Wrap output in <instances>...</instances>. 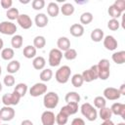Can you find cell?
I'll return each mask as SVG.
<instances>
[{
	"label": "cell",
	"instance_id": "ab89813d",
	"mask_svg": "<svg viewBox=\"0 0 125 125\" xmlns=\"http://www.w3.org/2000/svg\"><path fill=\"white\" fill-rule=\"evenodd\" d=\"M120 27V22L118 20H115V19H110L108 21H107V28L112 30V31H115L117 30L118 28Z\"/></svg>",
	"mask_w": 125,
	"mask_h": 125
},
{
	"label": "cell",
	"instance_id": "7c38bea8",
	"mask_svg": "<svg viewBox=\"0 0 125 125\" xmlns=\"http://www.w3.org/2000/svg\"><path fill=\"white\" fill-rule=\"evenodd\" d=\"M42 125H55L56 115L52 110H45L41 114Z\"/></svg>",
	"mask_w": 125,
	"mask_h": 125
},
{
	"label": "cell",
	"instance_id": "db71d44e",
	"mask_svg": "<svg viewBox=\"0 0 125 125\" xmlns=\"http://www.w3.org/2000/svg\"><path fill=\"white\" fill-rule=\"evenodd\" d=\"M117 125H125V123L124 122H119V123H117Z\"/></svg>",
	"mask_w": 125,
	"mask_h": 125
},
{
	"label": "cell",
	"instance_id": "681fc988",
	"mask_svg": "<svg viewBox=\"0 0 125 125\" xmlns=\"http://www.w3.org/2000/svg\"><path fill=\"white\" fill-rule=\"evenodd\" d=\"M118 90H119L121 96H122V95H125V84H124V83L121 84V86H120V88H119Z\"/></svg>",
	"mask_w": 125,
	"mask_h": 125
},
{
	"label": "cell",
	"instance_id": "91938a15",
	"mask_svg": "<svg viewBox=\"0 0 125 125\" xmlns=\"http://www.w3.org/2000/svg\"><path fill=\"white\" fill-rule=\"evenodd\" d=\"M1 103H2V102H1V100H0V104H1Z\"/></svg>",
	"mask_w": 125,
	"mask_h": 125
},
{
	"label": "cell",
	"instance_id": "ba28073f",
	"mask_svg": "<svg viewBox=\"0 0 125 125\" xmlns=\"http://www.w3.org/2000/svg\"><path fill=\"white\" fill-rule=\"evenodd\" d=\"M46 93H47V85L45 83H43V82L35 83L29 89V95L31 97H34V98H37V97L42 96V95H45Z\"/></svg>",
	"mask_w": 125,
	"mask_h": 125
},
{
	"label": "cell",
	"instance_id": "484cf974",
	"mask_svg": "<svg viewBox=\"0 0 125 125\" xmlns=\"http://www.w3.org/2000/svg\"><path fill=\"white\" fill-rule=\"evenodd\" d=\"M74 10H75V8L71 3H64L60 8V12L63 16H71L74 13Z\"/></svg>",
	"mask_w": 125,
	"mask_h": 125
},
{
	"label": "cell",
	"instance_id": "2e32d148",
	"mask_svg": "<svg viewBox=\"0 0 125 125\" xmlns=\"http://www.w3.org/2000/svg\"><path fill=\"white\" fill-rule=\"evenodd\" d=\"M34 22H35V24H36L37 27L43 28V27L47 26V24L49 22V19H48V17L44 13H39V14H37L35 16Z\"/></svg>",
	"mask_w": 125,
	"mask_h": 125
},
{
	"label": "cell",
	"instance_id": "f35d334b",
	"mask_svg": "<svg viewBox=\"0 0 125 125\" xmlns=\"http://www.w3.org/2000/svg\"><path fill=\"white\" fill-rule=\"evenodd\" d=\"M67 121H68V116L59 111V113L56 115V123L58 125H65Z\"/></svg>",
	"mask_w": 125,
	"mask_h": 125
},
{
	"label": "cell",
	"instance_id": "8d00e7d4",
	"mask_svg": "<svg viewBox=\"0 0 125 125\" xmlns=\"http://www.w3.org/2000/svg\"><path fill=\"white\" fill-rule=\"evenodd\" d=\"M19 16H20V13L17 8H11V9L7 10V12H6V17L10 20V21L17 20Z\"/></svg>",
	"mask_w": 125,
	"mask_h": 125
},
{
	"label": "cell",
	"instance_id": "5bb4252c",
	"mask_svg": "<svg viewBox=\"0 0 125 125\" xmlns=\"http://www.w3.org/2000/svg\"><path fill=\"white\" fill-rule=\"evenodd\" d=\"M77 111H78V104H75V103L66 104L65 105L62 106V108L60 109V112L63 113V114L66 115V116L73 115V114H75Z\"/></svg>",
	"mask_w": 125,
	"mask_h": 125
},
{
	"label": "cell",
	"instance_id": "52a82bcc",
	"mask_svg": "<svg viewBox=\"0 0 125 125\" xmlns=\"http://www.w3.org/2000/svg\"><path fill=\"white\" fill-rule=\"evenodd\" d=\"M18 27L17 25L10 21H4L0 22V33L4 35H15Z\"/></svg>",
	"mask_w": 125,
	"mask_h": 125
},
{
	"label": "cell",
	"instance_id": "f5cc1de1",
	"mask_svg": "<svg viewBox=\"0 0 125 125\" xmlns=\"http://www.w3.org/2000/svg\"><path fill=\"white\" fill-rule=\"evenodd\" d=\"M20 2H21V4H27V3H29L30 1H29V0H25V1H23V0H20Z\"/></svg>",
	"mask_w": 125,
	"mask_h": 125
},
{
	"label": "cell",
	"instance_id": "6da1fadb",
	"mask_svg": "<svg viewBox=\"0 0 125 125\" xmlns=\"http://www.w3.org/2000/svg\"><path fill=\"white\" fill-rule=\"evenodd\" d=\"M71 75V69L68 65H62L58 68V70L55 73V78L57 82L61 84H65L68 82Z\"/></svg>",
	"mask_w": 125,
	"mask_h": 125
},
{
	"label": "cell",
	"instance_id": "680465c9",
	"mask_svg": "<svg viewBox=\"0 0 125 125\" xmlns=\"http://www.w3.org/2000/svg\"><path fill=\"white\" fill-rule=\"evenodd\" d=\"M0 125H1V119H0Z\"/></svg>",
	"mask_w": 125,
	"mask_h": 125
},
{
	"label": "cell",
	"instance_id": "b9f144b4",
	"mask_svg": "<svg viewBox=\"0 0 125 125\" xmlns=\"http://www.w3.org/2000/svg\"><path fill=\"white\" fill-rule=\"evenodd\" d=\"M15 82H16V80H15V77L13 76V74H7V75H5V77H4V79H3V83H4V85L5 86H7V87H12V86H14L15 85Z\"/></svg>",
	"mask_w": 125,
	"mask_h": 125
},
{
	"label": "cell",
	"instance_id": "603a6c76",
	"mask_svg": "<svg viewBox=\"0 0 125 125\" xmlns=\"http://www.w3.org/2000/svg\"><path fill=\"white\" fill-rule=\"evenodd\" d=\"M81 100V97L80 95L77 93V92H74V91H71V92H68L65 97H64V101L66 102V104H69V103H75V104H78Z\"/></svg>",
	"mask_w": 125,
	"mask_h": 125
},
{
	"label": "cell",
	"instance_id": "7bdbcfd3",
	"mask_svg": "<svg viewBox=\"0 0 125 125\" xmlns=\"http://www.w3.org/2000/svg\"><path fill=\"white\" fill-rule=\"evenodd\" d=\"M32 9L35 11H40L45 7V1L44 0H33L31 2Z\"/></svg>",
	"mask_w": 125,
	"mask_h": 125
},
{
	"label": "cell",
	"instance_id": "44dd1931",
	"mask_svg": "<svg viewBox=\"0 0 125 125\" xmlns=\"http://www.w3.org/2000/svg\"><path fill=\"white\" fill-rule=\"evenodd\" d=\"M90 37L92 39V41L94 42H101L104 37V30L101 29V28H95L91 31V34H90Z\"/></svg>",
	"mask_w": 125,
	"mask_h": 125
},
{
	"label": "cell",
	"instance_id": "ac0fdd59",
	"mask_svg": "<svg viewBox=\"0 0 125 125\" xmlns=\"http://www.w3.org/2000/svg\"><path fill=\"white\" fill-rule=\"evenodd\" d=\"M57 47L60 51L65 52L70 48V40L65 36H62L57 41Z\"/></svg>",
	"mask_w": 125,
	"mask_h": 125
},
{
	"label": "cell",
	"instance_id": "d590c367",
	"mask_svg": "<svg viewBox=\"0 0 125 125\" xmlns=\"http://www.w3.org/2000/svg\"><path fill=\"white\" fill-rule=\"evenodd\" d=\"M94 106L98 109H101V108L106 106V100L102 96H97L94 99Z\"/></svg>",
	"mask_w": 125,
	"mask_h": 125
},
{
	"label": "cell",
	"instance_id": "83f0119b",
	"mask_svg": "<svg viewBox=\"0 0 125 125\" xmlns=\"http://www.w3.org/2000/svg\"><path fill=\"white\" fill-rule=\"evenodd\" d=\"M98 115H99V117H100L102 120L105 121V120H110V118H111V116H112V112H111V110H110V107L104 106V107H103V108H101V109L99 110Z\"/></svg>",
	"mask_w": 125,
	"mask_h": 125
},
{
	"label": "cell",
	"instance_id": "d6986e66",
	"mask_svg": "<svg viewBox=\"0 0 125 125\" xmlns=\"http://www.w3.org/2000/svg\"><path fill=\"white\" fill-rule=\"evenodd\" d=\"M47 13L50 17L56 18L60 13V7L56 2H50L47 5Z\"/></svg>",
	"mask_w": 125,
	"mask_h": 125
},
{
	"label": "cell",
	"instance_id": "5b68a950",
	"mask_svg": "<svg viewBox=\"0 0 125 125\" xmlns=\"http://www.w3.org/2000/svg\"><path fill=\"white\" fill-rule=\"evenodd\" d=\"M62 59V52L60 51L58 48H53L49 52V58L48 62L51 66H58L61 63V61Z\"/></svg>",
	"mask_w": 125,
	"mask_h": 125
},
{
	"label": "cell",
	"instance_id": "f907efd6",
	"mask_svg": "<svg viewBox=\"0 0 125 125\" xmlns=\"http://www.w3.org/2000/svg\"><path fill=\"white\" fill-rule=\"evenodd\" d=\"M101 125H115V124H114V123L111 121V119H110V120H105V121H104Z\"/></svg>",
	"mask_w": 125,
	"mask_h": 125
},
{
	"label": "cell",
	"instance_id": "277c9868",
	"mask_svg": "<svg viewBox=\"0 0 125 125\" xmlns=\"http://www.w3.org/2000/svg\"><path fill=\"white\" fill-rule=\"evenodd\" d=\"M21 96L16 93L15 91H13L12 93H6L2 96L1 102L4 104V105L6 106H12V105H17L20 101H21Z\"/></svg>",
	"mask_w": 125,
	"mask_h": 125
},
{
	"label": "cell",
	"instance_id": "7402d4cb",
	"mask_svg": "<svg viewBox=\"0 0 125 125\" xmlns=\"http://www.w3.org/2000/svg\"><path fill=\"white\" fill-rule=\"evenodd\" d=\"M32 65L36 70H42L45 68L46 65V60L41 57V56H37L33 59L32 61Z\"/></svg>",
	"mask_w": 125,
	"mask_h": 125
},
{
	"label": "cell",
	"instance_id": "1f68e13d",
	"mask_svg": "<svg viewBox=\"0 0 125 125\" xmlns=\"http://www.w3.org/2000/svg\"><path fill=\"white\" fill-rule=\"evenodd\" d=\"M94 17H93V14L90 13V12H84L81 14L80 16V22L82 25H87L89 23L92 22Z\"/></svg>",
	"mask_w": 125,
	"mask_h": 125
},
{
	"label": "cell",
	"instance_id": "f6af8a7d",
	"mask_svg": "<svg viewBox=\"0 0 125 125\" xmlns=\"http://www.w3.org/2000/svg\"><path fill=\"white\" fill-rule=\"evenodd\" d=\"M110 75V70H99V79L101 80H106Z\"/></svg>",
	"mask_w": 125,
	"mask_h": 125
},
{
	"label": "cell",
	"instance_id": "f546056e",
	"mask_svg": "<svg viewBox=\"0 0 125 125\" xmlns=\"http://www.w3.org/2000/svg\"><path fill=\"white\" fill-rule=\"evenodd\" d=\"M39 77H40V80L44 83V82H48L52 79L53 77V71L52 69L50 68H44L41 70L40 74H39Z\"/></svg>",
	"mask_w": 125,
	"mask_h": 125
},
{
	"label": "cell",
	"instance_id": "f1b7e54d",
	"mask_svg": "<svg viewBox=\"0 0 125 125\" xmlns=\"http://www.w3.org/2000/svg\"><path fill=\"white\" fill-rule=\"evenodd\" d=\"M15 56L13 48H3L1 50V58L4 61H12Z\"/></svg>",
	"mask_w": 125,
	"mask_h": 125
},
{
	"label": "cell",
	"instance_id": "9c48e42d",
	"mask_svg": "<svg viewBox=\"0 0 125 125\" xmlns=\"http://www.w3.org/2000/svg\"><path fill=\"white\" fill-rule=\"evenodd\" d=\"M104 94V98L105 100H109V101H116L118 99H120L121 97V94L119 92V90L117 88H114V87H107L104 90L103 92Z\"/></svg>",
	"mask_w": 125,
	"mask_h": 125
},
{
	"label": "cell",
	"instance_id": "816d5d0a",
	"mask_svg": "<svg viewBox=\"0 0 125 125\" xmlns=\"http://www.w3.org/2000/svg\"><path fill=\"white\" fill-rule=\"evenodd\" d=\"M3 47H4V41L2 38H0V50H2Z\"/></svg>",
	"mask_w": 125,
	"mask_h": 125
},
{
	"label": "cell",
	"instance_id": "30bf717a",
	"mask_svg": "<svg viewBox=\"0 0 125 125\" xmlns=\"http://www.w3.org/2000/svg\"><path fill=\"white\" fill-rule=\"evenodd\" d=\"M16 111L12 106H6L0 108V119L2 121H11L15 117Z\"/></svg>",
	"mask_w": 125,
	"mask_h": 125
},
{
	"label": "cell",
	"instance_id": "c3c4849f",
	"mask_svg": "<svg viewBox=\"0 0 125 125\" xmlns=\"http://www.w3.org/2000/svg\"><path fill=\"white\" fill-rule=\"evenodd\" d=\"M21 125H33V122L31 120H29V119H24V120L21 121Z\"/></svg>",
	"mask_w": 125,
	"mask_h": 125
},
{
	"label": "cell",
	"instance_id": "9f6ffc18",
	"mask_svg": "<svg viewBox=\"0 0 125 125\" xmlns=\"http://www.w3.org/2000/svg\"><path fill=\"white\" fill-rule=\"evenodd\" d=\"M2 74V67H1V65H0V75Z\"/></svg>",
	"mask_w": 125,
	"mask_h": 125
},
{
	"label": "cell",
	"instance_id": "836d02e7",
	"mask_svg": "<svg viewBox=\"0 0 125 125\" xmlns=\"http://www.w3.org/2000/svg\"><path fill=\"white\" fill-rule=\"evenodd\" d=\"M27 85L25 84V83H19V84H17L16 86H15V89H14V91L16 92V93H18L20 96H21V98H22V97H24L25 96V94H26V92H27Z\"/></svg>",
	"mask_w": 125,
	"mask_h": 125
},
{
	"label": "cell",
	"instance_id": "ee69618b",
	"mask_svg": "<svg viewBox=\"0 0 125 125\" xmlns=\"http://www.w3.org/2000/svg\"><path fill=\"white\" fill-rule=\"evenodd\" d=\"M112 5L114 7H116L121 13H123L125 11V1L124 0H116Z\"/></svg>",
	"mask_w": 125,
	"mask_h": 125
},
{
	"label": "cell",
	"instance_id": "ffe728a7",
	"mask_svg": "<svg viewBox=\"0 0 125 125\" xmlns=\"http://www.w3.org/2000/svg\"><path fill=\"white\" fill-rule=\"evenodd\" d=\"M21 68V63L17 60H12L7 64V72L9 74H15L17 73Z\"/></svg>",
	"mask_w": 125,
	"mask_h": 125
},
{
	"label": "cell",
	"instance_id": "4316f807",
	"mask_svg": "<svg viewBox=\"0 0 125 125\" xmlns=\"http://www.w3.org/2000/svg\"><path fill=\"white\" fill-rule=\"evenodd\" d=\"M23 43V37L20 34H15L12 36L11 39V45L13 47V49H20L22 46Z\"/></svg>",
	"mask_w": 125,
	"mask_h": 125
},
{
	"label": "cell",
	"instance_id": "e575fe53",
	"mask_svg": "<svg viewBox=\"0 0 125 125\" xmlns=\"http://www.w3.org/2000/svg\"><path fill=\"white\" fill-rule=\"evenodd\" d=\"M107 13H108V15L111 17V19H115V20H118V19L122 16V13H121L116 7H114L113 5H110V6L108 7Z\"/></svg>",
	"mask_w": 125,
	"mask_h": 125
},
{
	"label": "cell",
	"instance_id": "e0dca14e",
	"mask_svg": "<svg viewBox=\"0 0 125 125\" xmlns=\"http://www.w3.org/2000/svg\"><path fill=\"white\" fill-rule=\"evenodd\" d=\"M69 32L74 37H81L84 34V26L81 23H73L69 27Z\"/></svg>",
	"mask_w": 125,
	"mask_h": 125
},
{
	"label": "cell",
	"instance_id": "7a4b0ae2",
	"mask_svg": "<svg viewBox=\"0 0 125 125\" xmlns=\"http://www.w3.org/2000/svg\"><path fill=\"white\" fill-rule=\"evenodd\" d=\"M80 110H81L82 115L86 117V119L89 121H95L98 118V111L90 103L82 104Z\"/></svg>",
	"mask_w": 125,
	"mask_h": 125
},
{
	"label": "cell",
	"instance_id": "9a60e30c",
	"mask_svg": "<svg viewBox=\"0 0 125 125\" xmlns=\"http://www.w3.org/2000/svg\"><path fill=\"white\" fill-rule=\"evenodd\" d=\"M110 110L112 114L114 115H119L123 119H125V104L122 103H114L112 104Z\"/></svg>",
	"mask_w": 125,
	"mask_h": 125
},
{
	"label": "cell",
	"instance_id": "d6a6232c",
	"mask_svg": "<svg viewBox=\"0 0 125 125\" xmlns=\"http://www.w3.org/2000/svg\"><path fill=\"white\" fill-rule=\"evenodd\" d=\"M84 83V80L82 78V75L80 73H75L71 77V84L75 88H80Z\"/></svg>",
	"mask_w": 125,
	"mask_h": 125
},
{
	"label": "cell",
	"instance_id": "6f0895ef",
	"mask_svg": "<svg viewBox=\"0 0 125 125\" xmlns=\"http://www.w3.org/2000/svg\"><path fill=\"white\" fill-rule=\"evenodd\" d=\"M1 125H8V124H1Z\"/></svg>",
	"mask_w": 125,
	"mask_h": 125
},
{
	"label": "cell",
	"instance_id": "cb8c5ba5",
	"mask_svg": "<svg viewBox=\"0 0 125 125\" xmlns=\"http://www.w3.org/2000/svg\"><path fill=\"white\" fill-rule=\"evenodd\" d=\"M36 52L37 50L34 48L33 45H27L23 48L22 54H23V57L26 59H34L36 57Z\"/></svg>",
	"mask_w": 125,
	"mask_h": 125
},
{
	"label": "cell",
	"instance_id": "4fadbf2b",
	"mask_svg": "<svg viewBox=\"0 0 125 125\" xmlns=\"http://www.w3.org/2000/svg\"><path fill=\"white\" fill-rule=\"evenodd\" d=\"M103 42H104V47L108 51H114L117 49V46H118L117 40L112 35L104 36L103 39Z\"/></svg>",
	"mask_w": 125,
	"mask_h": 125
},
{
	"label": "cell",
	"instance_id": "8fae6325",
	"mask_svg": "<svg viewBox=\"0 0 125 125\" xmlns=\"http://www.w3.org/2000/svg\"><path fill=\"white\" fill-rule=\"evenodd\" d=\"M17 22L22 29H29L33 24L32 20L26 14H20V16L17 19Z\"/></svg>",
	"mask_w": 125,
	"mask_h": 125
},
{
	"label": "cell",
	"instance_id": "11a10c76",
	"mask_svg": "<svg viewBox=\"0 0 125 125\" xmlns=\"http://www.w3.org/2000/svg\"><path fill=\"white\" fill-rule=\"evenodd\" d=\"M2 89H3V86H2V83L0 82V92L2 91Z\"/></svg>",
	"mask_w": 125,
	"mask_h": 125
},
{
	"label": "cell",
	"instance_id": "4dcf8cb0",
	"mask_svg": "<svg viewBox=\"0 0 125 125\" xmlns=\"http://www.w3.org/2000/svg\"><path fill=\"white\" fill-rule=\"evenodd\" d=\"M46 45V39L44 36L42 35H37L34 37L33 39V46L34 48L37 50V49H43Z\"/></svg>",
	"mask_w": 125,
	"mask_h": 125
},
{
	"label": "cell",
	"instance_id": "74e56055",
	"mask_svg": "<svg viewBox=\"0 0 125 125\" xmlns=\"http://www.w3.org/2000/svg\"><path fill=\"white\" fill-rule=\"evenodd\" d=\"M63 57L67 60V61H73L77 58V51L73 48H69L68 50H66L63 53Z\"/></svg>",
	"mask_w": 125,
	"mask_h": 125
},
{
	"label": "cell",
	"instance_id": "60d3db41",
	"mask_svg": "<svg viewBox=\"0 0 125 125\" xmlns=\"http://www.w3.org/2000/svg\"><path fill=\"white\" fill-rule=\"evenodd\" d=\"M97 66H98L99 70H106V69L110 68V62L107 59H102V60H100Z\"/></svg>",
	"mask_w": 125,
	"mask_h": 125
},
{
	"label": "cell",
	"instance_id": "3957f363",
	"mask_svg": "<svg viewBox=\"0 0 125 125\" xmlns=\"http://www.w3.org/2000/svg\"><path fill=\"white\" fill-rule=\"evenodd\" d=\"M60 98L56 92H47L43 98V104L47 109H54L59 104Z\"/></svg>",
	"mask_w": 125,
	"mask_h": 125
},
{
	"label": "cell",
	"instance_id": "d4e9b609",
	"mask_svg": "<svg viewBox=\"0 0 125 125\" xmlns=\"http://www.w3.org/2000/svg\"><path fill=\"white\" fill-rule=\"evenodd\" d=\"M111 59L116 64H123L125 62V51L114 52L111 56Z\"/></svg>",
	"mask_w": 125,
	"mask_h": 125
},
{
	"label": "cell",
	"instance_id": "bcb514c9",
	"mask_svg": "<svg viewBox=\"0 0 125 125\" xmlns=\"http://www.w3.org/2000/svg\"><path fill=\"white\" fill-rule=\"evenodd\" d=\"M0 4H1V7L5 10H9L12 8V5H13V1L12 0H1L0 1Z\"/></svg>",
	"mask_w": 125,
	"mask_h": 125
},
{
	"label": "cell",
	"instance_id": "8992f818",
	"mask_svg": "<svg viewBox=\"0 0 125 125\" xmlns=\"http://www.w3.org/2000/svg\"><path fill=\"white\" fill-rule=\"evenodd\" d=\"M81 75H82L84 82H88V83L98 79L99 78V68H98L97 64H94L89 69L84 70L81 73Z\"/></svg>",
	"mask_w": 125,
	"mask_h": 125
},
{
	"label": "cell",
	"instance_id": "7dc6e473",
	"mask_svg": "<svg viewBox=\"0 0 125 125\" xmlns=\"http://www.w3.org/2000/svg\"><path fill=\"white\" fill-rule=\"evenodd\" d=\"M70 125H86V123H85L84 119H82L80 117H75L72 119Z\"/></svg>",
	"mask_w": 125,
	"mask_h": 125
}]
</instances>
